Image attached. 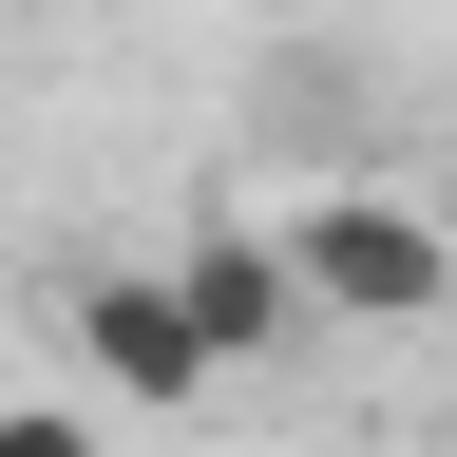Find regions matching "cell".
<instances>
[{
	"mask_svg": "<svg viewBox=\"0 0 457 457\" xmlns=\"http://www.w3.org/2000/svg\"><path fill=\"white\" fill-rule=\"evenodd\" d=\"M267 248H286V286H305L324 324H438L457 305V228L420 191H305Z\"/></svg>",
	"mask_w": 457,
	"mask_h": 457,
	"instance_id": "cell-1",
	"label": "cell"
},
{
	"mask_svg": "<svg viewBox=\"0 0 457 457\" xmlns=\"http://www.w3.org/2000/svg\"><path fill=\"white\" fill-rule=\"evenodd\" d=\"M171 305H191V343H210L228 381L305 343V286H286V248H267L248 210H191V228H171Z\"/></svg>",
	"mask_w": 457,
	"mask_h": 457,
	"instance_id": "cell-2",
	"label": "cell"
},
{
	"mask_svg": "<svg viewBox=\"0 0 457 457\" xmlns=\"http://www.w3.org/2000/svg\"><path fill=\"white\" fill-rule=\"evenodd\" d=\"M0 457H96V420L77 400H0Z\"/></svg>",
	"mask_w": 457,
	"mask_h": 457,
	"instance_id": "cell-4",
	"label": "cell"
},
{
	"mask_svg": "<svg viewBox=\"0 0 457 457\" xmlns=\"http://www.w3.org/2000/svg\"><path fill=\"white\" fill-rule=\"evenodd\" d=\"M77 362H96L114 400H153V420H191V400L228 381L210 343H191V305H171V267H96V286H77Z\"/></svg>",
	"mask_w": 457,
	"mask_h": 457,
	"instance_id": "cell-3",
	"label": "cell"
}]
</instances>
